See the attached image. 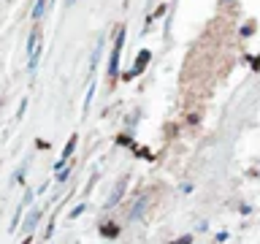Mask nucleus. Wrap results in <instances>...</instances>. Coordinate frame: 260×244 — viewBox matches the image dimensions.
Returning a JSON list of instances; mask_svg holds the SVG:
<instances>
[{"mask_svg":"<svg viewBox=\"0 0 260 244\" xmlns=\"http://www.w3.org/2000/svg\"><path fill=\"white\" fill-rule=\"evenodd\" d=\"M122 44H125V27L117 30L114 36V46H111V57H109V79H119V54H122Z\"/></svg>","mask_w":260,"mask_h":244,"instance_id":"1","label":"nucleus"},{"mask_svg":"<svg viewBox=\"0 0 260 244\" xmlns=\"http://www.w3.org/2000/svg\"><path fill=\"white\" fill-rule=\"evenodd\" d=\"M38 220H41V209L36 206V209H30V211H27V217L22 220V233L27 236V233H32V231H36Z\"/></svg>","mask_w":260,"mask_h":244,"instance_id":"2","label":"nucleus"},{"mask_svg":"<svg viewBox=\"0 0 260 244\" xmlns=\"http://www.w3.org/2000/svg\"><path fill=\"white\" fill-rule=\"evenodd\" d=\"M125 185H127V176H122L117 182V187H114L111 198H106V209H111V206H117V203H119V198L125 195Z\"/></svg>","mask_w":260,"mask_h":244,"instance_id":"3","label":"nucleus"},{"mask_svg":"<svg viewBox=\"0 0 260 244\" xmlns=\"http://www.w3.org/2000/svg\"><path fill=\"white\" fill-rule=\"evenodd\" d=\"M149 60H152V52H149V49H141V52H138V60H136V68L127 73V79L130 76H138V73L146 68V63H149Z\"/></svg>","mask_w":260,"mask_h":244,"instance_id":"4","label":"nucleus"},{"mask_svg":"<svg viewBox=\"0 0 260 244\" xmlns=\"http://www.w3.org/2000/svg\"><path fill=\"white\" fill-rule=\"evenodd\" d=\"M146 203H149V198H146V195H141V198L136 201L133 211H127V220H130V223H136V220H141V217H144V211H146Z\"/></svg>","mask_w":260,"mask_h":244,"instance_id":"5","label":"nucleus"},{"mask_svg":"<svg viewBox=\"0 0 260 244\" xmlns=\"http://www.w3.org/2000/svg\"><path fill=\"white\" fill-rule=\"evenodd\" d=\"M41 57H44V44H38V46H36V52L27 54V71H30V73H36V71H38Z\"/></svg>","mask_w":260,"mask_h":244,"instance_id":"6","label":"nucleus"},{"mask_svg":"<svg viewBox=\"0 0 260 244\" xmlns=\"http://www.w3.org/2000/svg\"><path fill=\"white\" fill-rule=\"evenodd\" d=\"M46 8H49V0H36V6H32V14H30V19L36 22V24H38L41 19H44Z\"/></svg>","mask_w":260,"mask_h":244,"instance_id":"7","label":"nucleus"},{"mask_svg":"<svg viewBox=\"0 0 260 244\" xmlns=\"http://www.w3.org/2000/svg\"><path fill=\"white\" fill-rule=\"evenodd\" d=\"M101 52H103V38L95 44V52H92V57H89V76L95 73V68H98V60H101Z\"/></svg>","mask_w":260,"mask_h":244,"instance_id":"8","label":"nucleus"},{"mask_svg":"<svg viewBox=\"0 0 260 244\" xmlns=\"http://www.w3.org/2000/svg\"><path fill=\"white\" fill-rule=\"evenodd\" d=\"M101 236H103V239H117V236H119V228L114 225V223H103V225H101Z\"/></svg>","mask_w":260,"mask_h":244,"instance_id":"9","label":"nucleus"},{"mask_svg":"<svg viewBox=\"0 0 260 244\" xmlns=\"http://www.w3.org/2000/svg\"><path fill=\"white\" fill-rule=\"evenodd\" d=\"M76 144H79V136L73 133V136L68 138V144H65V149H62V160H68V158H71L73 149H76Z\"/></svg>","mask_w":260,"mask_h":244,"instance_id":"10","label":"nucleus"},{"mask_svg":"<svg viewBox=\"0 0 260 244\" xmlns=\"http://www.w3.org/2000/svg\"><path fill=\"white\" fill-rule=\"evenodd\" d=\"M252 33H255V22H244L241 27H239V36H241V38H249Z\"/></svg>","mask_w":260,"mask_h":244,"instance_id":"11","label":"nucleus"},{"mask_svg":"<svg viewBox=\"0 0 260 244\" xmlns=\"http://www.w3.org/2000/svg\"><path fill=\"white\" fill-rule=\"evenodd\" d=\"M68 176H71V166H65L62 171H57V185H65V182H68Z\"/></svg>","mask_w":260,"mask_h":244,"instance_id":"12","label":"nucleus"},{"mask_svg":"<svg viewBox=\"0 0 260 244\" xmlns=\"http://www.w3.org/2000/svg\"><path fill=\"white\" fill-rule=\"evenodd\" d=\"M87 209H89L87 203H79V206H73V211H71V220H76V217H81V215H84Z\"/></svg>","mask_w":260,"mask_h":244,"instance_id":"13","label":"nucleus"},{"mask_svg":"<svg viewBox=\"0 0 260 244\" xmlns=\"http://www.w3.org/2000/svg\"><path fill=\"white\" fill-rule=\"evenodd\" d=\"M32 198H36V193H32V190H27V193H24V198H22V203H19V206H22V209H27L30 203H32Z\"/></svg>","mask_w":260,"mask_h":244,"instance_id":"14","label":"nucleus"},{"mask_svg":"<svg viewBox=\"0 0 260 244\" xmlns=\"http://www.w3.org/2000/svg\"><path fill=\"white\" fill-rule=\"evenodd\" d=\"M195 241V236L192 233H184V236H179L176 241H171V244H192Z\"/></svg>","mask_w":260,"mask_h":244,"instance_id":"15","label":"nucleus"},{"mask_svg":"<svg viewBox=\"0 0 260 244\" xmlns=\"http://www.w3.org/2000/svg\"><path fill=\"white\" fill-rule=\"evenodd\" d=\"M162 14H166V6H157V8H154V14H149V19H146V22H154V19H160Z\"/></svg>","mask_w":260,"mask_h":244,"instance_id":"16","label":"nucleus"},{"mask_svg":"<svg viewBox=\"0 0 260 244\" xmlns=\"http://www.w3.org/2000/svg\"><path fill=\"white\" fill-rule=\"evenodd\" d=\"M22 206H16V211H14V220H11V231H16V223H19V217H22Z\"/></svg>","mask_w":260,"mask_h":244,"instance_id":"17","label":"nucleus"},{"mask_svg":"<svg viewBox=\"0 0 260 244\" xmlns=\"http://www.w3.org/2000/svg\"><path fill=\"white\" fill-rule=\"evenodd\" d=\"M36 146H38V149H49V144L44 141V138H38V141H36Z\"/></svg>","mask_w":260,"mask_h":244,"instance_id":"18","label":"nucleus"},{"mask_svg":"<svg viewBox=\"0 0 260 244\" xmlns=\"http://www.w3.org/2000/svg\"><path fill=\"white\" fill-rule=\"evenodd\" d=\"M192 190H195V187H192L190 182H184V185H182V193H192Z\"/></svg>","mask_w":260,"mask_h":244,"instance_id":"19","label":"nucleus"},{"mask_svg":"<svg viewBox=\"0 0 260 244\" xmlns=\"http://www.w3.org/2000/svg\"><path fill=\"white\" fill-rule=\"evenodd\" d=\"M252 68H255V71L260 68V57H255V60H252Z\"/></svg>","mask_w":260,"mask_h":244,"instance_id":"20","label":"nucleus"},{"mask_svg":"<svg viewBox=\"0 0 260 244\" xmlns=\"http://www.w3.org/2000/svg\"><path fill=\"white\" fill-rule=\"evenodd\" d=\"M22 244H32V233H27V236H24V241Z\"/></svg>","mask_w":260,"mask_h":244,"instance_id":"21","label":"nucleus"},{"mask_svg":"<svg viewBox=\"0 0 260 244\" xmlns=\"http://www.w3.org/2000/svg\"><path fill=\"white\" fill-rule=\"evenodd\" d=\"M73 3H76V0H62V6H65V8H71Z\"/></svg>","mask_w":260,"mask_h":244,"instance_id":"22","label":"nucleus"},{"mask_svg":"<svg viewBox=\"0 0 260 244\" xmlns=\"http://www.w3.org/2000/svg\"><path fill=\"white\" fill-rule=\"evenodd\" d=\"M222 3H228V0H222Z\"/></svg>","mask_w":260,"mask_h":244,"instance_id":"23","label":"nucleus"}]
</instances>
